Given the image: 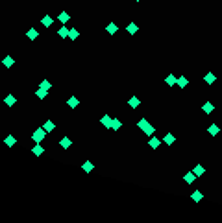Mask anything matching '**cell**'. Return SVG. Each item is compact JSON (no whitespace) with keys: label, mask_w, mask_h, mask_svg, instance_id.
<instances>
[{"label":"cell","mask_w":222,"mask_h":223,"mask_svg":"<svg viewBox=\"0 0 222 223\" xmlns=\"http://www.w3.org/2000/svg\"><path fill=\"white\" fill-rule=\"evenodd\" d=\"M44 137H47V131H44L43 127H39V129H35L33 131V135H32V138L37 142V144H41L43 140H44Z\"/></svg>","instance_id":"cell-1"},{"label":"cell","mask_w":222,"mask_h":223,"mask_svg":"<svg viewBox=\"0 0 222 223\" xmlns=\"http://www.w3.org/2000/svg\"><path fill=\"white\" fill-rule=\"evenodd\" d=\"M41 24H43L44 28H50V26L54 24V20H52V17H50V15H44V17L41 18Z\"/></svg>","instance_id":"cell-2"},{"label":"cell","mask_w":222,"mask_h":223,"mask_svg":"<svg viewBox=\"0 0 222 223\" xmlns=\"http://www.w3.org/2000/svg\"><path fill=\"white\" fill-rule=\"evenodd\" d=\"M57 20L61 22V24H65V22H69V20H71V15L67 13V11H59V15H57Z\"/></svg>","instance_id":"cell-3"},{"label":"cell","mask_w":222,"mask_h":223,"mask_svg":"<svg viewBox=\"0 0 222 223\" xmlns=\"http://www.w3.org/2000/svg\"><path fill=\"white\" fill-rule=\"evenodd\" d=\"M59 146H61V148H63V149H69V148H71V146H72V140H71V138H69V137H63V138H61V140H59Z\"/></svg>","instance_id":"cell-4"},{"label":"cell","mask_w":222,"mask_h":223,"mask_svg":"<svg viewBox=\"0 0 222 223\" xmlns=\"http://www.w3.org/2000/svg\"><path fill=\"white\" fill-rule=\"evenodd\" d=\"M43 129H44V131H47V133H52V131L56 129V124H54L52 120H47V122H44V124H43Z\"/></svg>","instance_id":"cell-5"},{"label":"cell","mask_w":222,"mask_h":223,"mask_svg":"<svg viewBox=\"0 0 222 223\" xmlns=\"http://www.w3.org/2000/svg\"><path fill=\"white\" fill-rule=\"evenodd\" d=\"M117 30H119V26L115 24V22H109V24L106 26V32H107L109 35H115V33H117Z\"/></svg>","instance_id":"cell-6"},{"label":"cell","mask_w":222,"mask_h":223,"mask_svg":"<svg viewBox=\"0 0 222 223\" xmlns=\"http://www.w3.org/2000/svg\"><path fill=\"white\" fill-rule=\"evenodd\" d=\"M67 105H69V107H71V109H76V107H78V105H80V100H78V98H76V96H71V98H69V100H67Z\"/></svg>","instance_id":"cell-7"},{"label":"cell","mask_w":222,"mask_h":223,"mask_svg":"<svg viewBox=\"0 0 222 223\" xmlns=\"http://www.w3.org/2000/svg\"><path fill=\"white\" fill-rule=\"evenodd\" d=\"M57 35H59L61 39H69V28H67V26L63 24V26L57 30Z\"/></svg>","instance_id":"cell-8"},{"label":"cell","mask_w":222,"mask_h":223,"mask_svg":"<svg viewBox=\"0 0 222 223\" xmlns=\"http://www.w3.org/2000/svg\"><path fill=\"white\" fill-rule=\"evenodd\" d=\"M26 37H28V39H30V41H35V39H37V37H39V32H37V30H35V28H30V30H28V32H26Z\"/></svg>","instance_id":"cell-9"},{"label":"cell","mask_w":222,"mask_h":223,"mask_svg":"<svg viewBox=\"0 0 222 223\" xmlns=\"http://www.w3.org/2000/svg\"><path fill=\"white\" fill-rule=\"evenodd\" d=\"M207 133H209L211 137H215V135H218V133H220V127H218L217 124H211V125L207 127Z\"/></svg>","instance_id":"cell-10"},{"label":"cell","mask_w":222,"mask_h":223,"mask_svg":"<svg viewBox=\"0 0 222 223\" xmlns=\"http://www.w3.org/2000/svg\"><path fill=\"white\" fill-rule=\"evenodd\" d=\"M126 30H128V33H130V35H135V33L139 32V26L135 24V22H130V24H128V28H126Z\"/></svg>","instance_id":"cell-11"},{"label":"cell","mask_w":222,"mask_h":223,"mask_svg":"<svg viewBox=\"0 0 222 223\" xmlns=\"http://www.w3.org/2000/svg\"><path fill=\"white\" fill-rule=\"evenodd\" d=\"M128 105H130L131 109H137V107L141 105V100H139V98H135V96H133V98H130V100H128Z\"/></svg>","instance_id":"cell-12"},{"label":"cell","mask_w":222,"mask_h":223,"mask_svg":"<svg viewBox=\"0 0 222 223\" xmlns=\"http://www.w3.org/2000/svg\"><path fill=\"white\" fill-rule=\"evenodd\" d=\"M159 144H161V140H159V138H155V137H152V138L148 140V146H150L152 149H158V148H159Z\"/></svg>","instance_id":"cell-13"},{"label":"cell","mask_w":222,"mask_h":223,"mask_svg":"<svg viewBox=\"0 0 222 223\" xmlns=\"http://www.w3.org/2000/svg\"><path fill=\"white\" fill-rule=\"evenodd\" d=\"M15 102H17V98H15L13 94H8V96L4 98V103H6L8 107H13V105H15Z\"/></svg>","instance_id":"cell-14"},{"label":"cell","mask_w":222,"mask_h":223,"mask_svg":"<svg viewBox=\"0 0 222 223\" xmlns=\"http://www.w3.org/2000/svg\"><path fill=\"white\" fill-rule=\"evenodd\" d=\"M213 109H215V107H213V103H211V102H206V103L202 105V111H204L206 115H211V113H213Z\"/></svg>","instance_id":"cell-15"},{"label":"cell","mask_w":222,"mask_h":223,"mask_svg":"<svg viewBox=\"0 0 222 223\" xmlns=\"http://www.w3.org/2000/svg\"><path fill=\"white\" fill-rule=\"evenodd\" d=\"M35 94H37V98H39V100H44V98L48 96V91H47V88H41V87H39L37 91H35Z\"/></svg>","instance_id":"cell-16"},{"label":"cell","mask_w":222,"mask_h":223,"mask_svg":"<svg viewBox=\"0 0 222 223\" xmlns=\"http://www.w3.org/2000/svg\"><path fill=\"white\" fill-rule=\"evenodd\" d=\"M111 120H113V118H111V116H107V115H104V116L100 118V122H102V125H106L107 129H111Z\"/></svg>","instance_id":"cell-17"},{"label":"cell","mask_w":222,"mask_h":223,"mask_svg":"<svg viewBox=\"0 0 222 223\" xmlns=\"http://www.w3.org/2000/svg\"><path fill=\"white\" fill-rule=\"evenodd\" d=\"M174 140H176V138H174V135H172V133H167V135H165V138H163V142H165L167 146H172V144H174Z\"/></svg>","instance_id":"cell-18"},{"label":"cell","mask_w":222,"mask_h":223,"mask_svg":"<svg viewBox=\"0 0 222 223\" xmlns=\"http://www.w3.org/2000/svg\"><path fill=\"white\" fill-rule=\"evenodd\" d=\"M194 177H196V175H194V171H189V173H185V175H183V181L191 185V183H194Z\"/></svg>","instance_id":"cell-19"},{"label":"cell","mask_w":222,"mask_h":223,"mask_svg":"<svg viewBox=\"0 0 222 223\" xmlns=\"http://www.w3.org/2000/svg\"><path fill=\"white\" fill-rule=\"evenodd\" d=\"M187 83H189V81H187V78H185V76H180V78H178V83H176V85L180 87V88H185V87H187Z\"/></svg>","instance_id":"cell-20"},{"label":"cell","mask_w":222,"mask_h":223,"mask_svg":"<svg viewBox=\"0 0 222 223\" xmlns=\"http://www.w3.org/2000/svg\"><path fill=\"white\" fill-rule=\"evenodd\" d=\"M193 171H194V175H196V177H200V175H204V171H206V170H204V166H202V164H196Z\"/></svg>","instance_id":"cell-21"},{"label":"cell","mask_w":222,"mask_h":223,"mask_svg":"<svg viewBox=\"0 0 222 223\" xmlns=\"http://www.w3.org/2000/svg\"><path fill=\"white\" fill-rule=\"evenodd\" d=\"M2 63H4V66H6V68H9V66H13V63H15V61H13V57H11V55H6Z\"/></svg>","instance_id":"cell-22"},{"label":"cell","mask_w":222,"mask_h":223,"mask_svg":"<svg viewBox=\"0 0 222 223\" xmlns=\"http://www.w3.org/2000/svg\"><path fill=\"white\" fill-rule=\"evenodd\" d=\"M82 168H83V170H85V171H93V170H95V164H93V162H91V161H85V162H83V166H82Z\"/></svg>","instance_id":"cell-23"},{"label":"cell","mask_w":222,"mask_h":223,"mask_svg":"<svg viewBox=\"0 0 222 223\" xmlns=\"http://www.w3.org/2000/svg\"><path fill=\"white\" fill-rule=\"evenodd\" d=\"M78 35H80V32H78V30H74V28H71V30H69V39H71V41H76V39H78Z\"/></svg>","instance_id":"cell-24"},{"label":"cell","mask_w":222,"mask_h":223,"mask_svg":"<svg viewBox=\"0 0 222 223\" xmlns=\"http://www.w3.org/2000/svg\"><path fill=\"white\" fill-rule=\"evenodd\" d=\"M165 81H167V85H168V87H174V85H176V83H178V79H176V78H174V76H172V74H168V76H167V79H165Z\"/></svg>","instance_id":"cell-25"},{"label":"cell","mask_w":222,"mask_h":223,"mask_svg":"<svg viewBox=\"0 0 222 223\" xmlns=\"http://www.w3.org/2000/svg\"><path fill=\"white\" fill-rule=\"evenodd\" d=\"M120 125H122V124H120V120H119V118H113V120H111V129L119 131V129H120Z\"/></svg>","instance_id":"cell-26"},{"label":"cell","mask_w":222,"mask_h":223,"mask_svg":"<svg viewBox=\"0 0 222 223\" xmlns=\"http://www.w3.org/2000/svg\"><path fill=\"white\" fill-rule=\"evenodd\" d=\"M143 131H144V135H148V137H152L155 129H154V125H150V124H148V125H146V127H144Z\"/></svg>","instance_id":"cell-27"},{"label":"cell","mask_w":222,"mask_h":223,"mask_svg":"<svg viewBox=\"0 0 222 223\" xmlns=\"http://www.w3.org/2000/svg\"><path fill=\"white\" fill-rule=\"evenodd\" d=\"M204 79H206V83H207V85H211V83H215V74H211V72H209V74H206V78H204Z\"/></svg>","instance_id":"cell-28"},{"label":"cell","mask_w":222,"mask_h":223,"mask_svg":"<svg viewBox=\"0 0 222 223\" xmlns=\"http://www.w3.org/2000/svg\"><path fill=\"white\" fill-rule=\"evenodd\" d=\"M39 87H41V88H47V91H50V88H52V83L44 79V81H41V85H39Z\"/></svg>","instance_id":"cell-29"},{"label":"cell","mask_w":222,"mask_h":223,"mask_svg":"<svg viewBox=\"0 0 222 223\" xmlns=\"http://www.w3.org/2000/svg\"><path fill=\"white\" fill-rule=\"evenodd\" d=\"M6 144H8V146H15V138H13V135H8V137H6Z\"/></svg>","instance_id":"cell-30"},{"label":"cell","mask_w":222,"mask_h":223,"mask_svg":"<svg viewBox=\"0 0 222 223\" xmlns=\"http://www.w3.org/2000/svg\"><path fill=\"white\" fill-rule=\"evenodd\" d=\"M32 151H33L35 155H43V153H44V149H43L41 146H35V148H32Z\"/></svg>","instance_id":"cell-31"},{"label":"cell","mask_w":222,"mask_h":223,"mask_svg":"<svg viewBox=\"0 0 222 223\" xmlns=\"http://www.w3.org/2000/svg\"><path fill=\"white\" fill-rule=\"evenodd\" d=\"M191 197L194 199V201H200V199H202V194H200V192L196 190V192H193V195H191Z\"/></svg>","instance_id":"cell-32"},{"label":"cell","mask_w":222,"mask_h":223,"mask_svg":"<svg viewBox=\"0 0 222 223\" xmlns=\"http://www.w3.org/2000/svg\"><path fill=\"white\" fill-rule=\"evenodd\" d=\"M135 2H141V0H135Z\"/></svg>","instance_id":"cell-33"}]
</instances>
